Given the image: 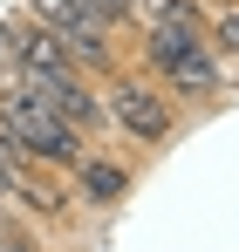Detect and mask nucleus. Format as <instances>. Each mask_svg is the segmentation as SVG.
<instances>
[{
    "label": "nucleus",
    "mask_w": 239,
    "mask_h": 252,
    "mask_svg": "<svg viewBox=\"0 0 239 252\" xmlns=\"http://www.w3.org/2000/svg\"><path fill=\"white\" fill-rule=\"evenodd\" d=\"M144 75L171 95V102H219L226 95V55L212 48V34L192 28H144Z\"/></svg>",
    "instance_id": "1"
},
{
    "label": "nucleus",
    "mask_w": 239,
    "mask_h": 252,
    "mask_svg": "<svg viewBox=\"0 0 239 252\" xmlns=\"http://www.w3.org/2000/svg\"><path fill=\"white\" fill-rule=\"evenodd\" d=\"M0 136H14V150H21L28 164L55 170V177H69V170L89 157V136H82L76 123H62L41 95H28L14 75L0 82Z\"/></svg>",
    "instance_id": "2"
},
{
    "label": "nucleus",
    "mask_w": 239,
    "mask_h": 252,
    "mask_svg": "<svg viewBox=\"0 0 239 252\" xmlns=\"http://www.w3.org/2000/svg\"><path fill=\"white\" fill-rule=\"evenodd\" d=\"M103 116H110L130 143H144V150H158V143H171V136H178V102H171L151 75H123V68H110Z\"/></svg>",
    "instance_id": "3"
},
{
    "label": "nucleus",
    "mask_w": 239,
    "mask_h": 252,
    "mask_svg": "<svg viewBox=\"0 0 239 252\" xmlns=\"http://www.w3.org/2000/svg\"><path fill=\"white\" fill-rule=\"evenodd\" d=\"M21 14H28V21H41V28L69 48L82 68H89V75H110V68H117V41H110L117 28H103L82 0H21Z\"/></svg>",
    "instance_id": "4"
},
{
    "label": "nucleus",
    "mask_w": 239,
    "mask_h": 252,
    "mask_svg": "<svg viewBox=\"0 0 239 252\" xmlns=\"http://www.w3.org/2000/svg\"><path fill=\"white\" fill-rule=\"evenodd\" d=\"M14 82L28 89V95H41L62 123H76L89 143H96L103 123H110V116H103V89H96V75H82V68H62V75H14Z\"/></svg>",
    "instance_id": "5"
},
{
    "label": "nucleus",
    "mask_w": 239,
    "mask_h": 252,
    "mask_svg": "<svg viewBox=\"0 0 239 252\" xmlns=\"http://www.w3.org/2000/svg\"><path fill=\"white\" fill-rule=\"evenodd\" d=\"M0 41H7V75H62V68H82L76 55L55 41L41 21H28V14L0 21ZM82 75H89V68H82Z\"/></svg>",
    "instance_id": "6"
},
{
    "label": "nucleus",
    "mask_w": 239,
    "mask_h": 252,
    "mask_svg": "<svg viewBox=\"0 0 239 252\" xmlns=\"http://www.w3.org/2000/svg\"><path fill=\"white\" fill-rule=\"evenodd\" d=\"M7 205H21L35 225H62V218H69V191L55 184V170L21 164V170H14V191H7Z\"/></svg>",
    "instance_id": "7"
},
{
    "label": "nucleus",
    "mask_w": 239,
    "mask_h": 252,
    "mask_svg": "<svg viewBox=\"0 0 239 252\" xmlns=\"http://www.w3.org/2000/svg\"><path fill=\"white\" fill-rule=\"evenodd\" d=\"M76 191H82V205H96V211H110V205H123L130 198V184H137V170L123 164V157H82L76 170Z\"/></svg>",
    "instance_id": "8"
},
{
    "label": "nucleus",
    "mask_w": 239,
    "mask_h": 252,
    "mask_svg": "<svg viewBox=\"0 0 239 252\" xmlns=\"http://www.w3.org/2000/svg\"><path fill=\"white\" fill-rule=\"evenodd\" d=\"M0 252H41V232H35V225H21L7 205H0Z\"/></svg>",
    "instance_id": "9"
},
{
    "label": "nucleus",
    "mask_w": 239,
    "mask_h": 252,
    "mask_svg": "<svg viewBox=\"0 0 239 252\" xmlns=\"http://www.w3.org/2000/svg\"><path fill=\"white\" fill-rule=\"evenodd\" d=\"M205 34H212L219 55H233V62H239V7H212V28H205Z\"/></svg>",
    "instance_id": "10"
},
{
    "label": "nucleus",
    "mask_w": 239,
    "mask_h": 252,
    "mask_svg": "<svg viewBox=\"0 0 239 252\" xmlns=\"http://www.w3.org/2000/svg\"><path fill=\"white\" fill-rule=\"evenodd\" d=\"M28 164L21 150H14V136H0V205H7V191H14V170Z\"/></svg>",
    "instance_id": "11"
},
{
    "label": "nucleus",
    "mask_w": 239,
    "mask_h": 252,
    "mask_svg": "<svg viewBox=\"0 0 239 252\" xmlns=\"http://www.w3.org/2000/svg\"><path fill=\"white\" fill-rule=\"evenodd\" d=\"M82 7H89L103 28H123V21H130V0H82Z\"/></svg>",
    "instance_id": "12"
},
{
    "label": "nucleus",
    "mask_w": 239,
    "mask_h": 252,
    "mask_svg": "<svg viewBox=\"0 0 239 252\" xmlns=\"http://www.w3.org/2000/svg\"><path fill=\"white\" fill-rule=\"evenodd\" d=\"M0 68H7V41H0Z\"/></svg>",
    "instance_id": "13"
}]
</instances>
